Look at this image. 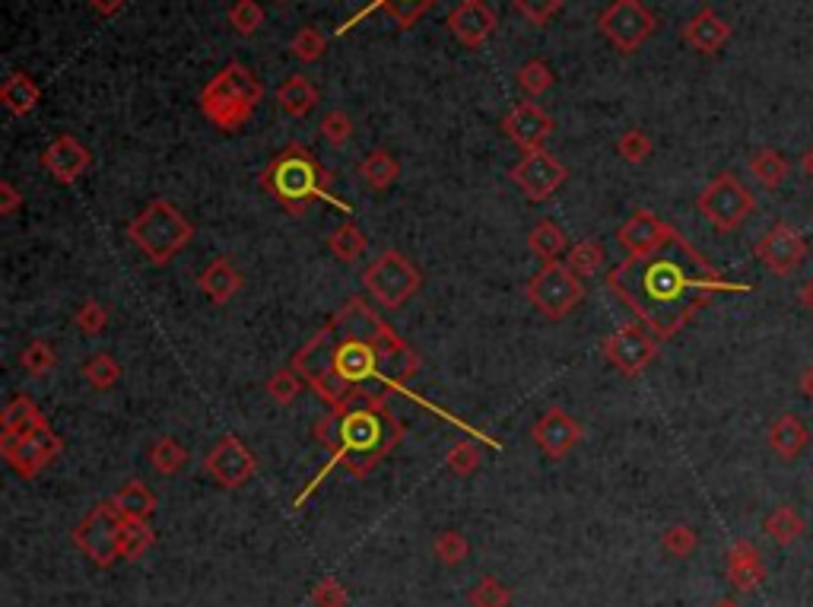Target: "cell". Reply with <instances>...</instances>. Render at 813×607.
Returning <instances> with one entry per match:
<instances>
[{
    "mask_svg": "<svg viewBox=\"0 0 813 607\" xmlns=\"http://www.w3.org/2000/svg\"><path fill=\"white\" fill-rule=\"evenodd\" d=\"M289 369L330 407L388 405V395L404 391L423 407L407 385L419 372V354L359 296L347 299L330 321L293 354Z\"/></svg>",
    "mask_w": 813,
    "mask_h": 607,
    "instance_id": "6da1fadb",
    "label": "cell"
},
{
    "mask_svg": "<svg viewBox=\"0 0 813 607\" xmlns=\"http://www.w3.org/2000/svg\"><path fill=\"white\" fill-rule=\"evenodd\" d=\"M607 290L658 340H671L718 292H753L750 283L727 280L703 251L674 229L648 255H629L607 273Z\"/></svg>",
    "mask_w": 813,
    "mask_h": 607,
    "instance_id": "7a4b0ae2",
    "label": "cell"
},
{
    "mask_svg": "<svg viewBox=\"0 0 813 607\" xmlns=\"http://www.w3.org/2000/svg\"><path fill=\"white\" fill-rule=\"evenodd\" d=\"M315 439L330 451V461L325 471L311 480L306 494L299 496V502L306 499L330 468H344L353 477H369V474L400 446L404 439V427L388 405H350L340 410H328V417H321L315 424Z\"/></svg>",
    "mask_w": 813,
    "mask_h": 607,
    "instance_id": "3957f363",
    "label": "cell"
},
{
    "mask_svg": "<svg viewBox=\"0 0 813 607\" xmlns=\"http://www.w3.org/2000/svg\"><path fill=\"white\" fill-rule=\"evenodd\" d=\"M330 181H334V176L315 159V153L308 147L286 143L284 150L267 162L258 185L284 207L289 217H303L311 201H328L337 210L353 213L350 203L330 198Z\"/></svg>",
    "mask_w": 813,
    "mask_h": 607,
    "instance_id": "277c9868",
    "label": "cell"
},
{
    "mask_svg": "<svg viewBox=\"0 0 813 607\" xmlns=\"http://www.w3.org/2000/svg\"><path fill=\"white\" fill-rule=\"evenodd\" d=\"M265 83L251 70L239 61H229L200 92V115L220 131H239L265 102Z\"/></svg>",
    "mask_w": 813,
    "mask_h": 607,
    "instance_id": "5b68a950",
    "label": "cell"
},
{
    "mask_svg": "<svg viewBox=\"0 0 813 607\" xmlns=\"http://www.w3.org/2000/svg\"><path fill=\"white\" fill-rule=\"evenodd\" d=\"M128 239L147 255V261L156 268H166L181 248L195 239V223L166 198H153L131 223Z\"/></svg>",
    "mask_w": 813,
    "mask_h": 607,
    "instance_id": "8992f818",
    "label": "cell"
},
{
    "mask_svg": "<svg viewBox=\"0 0 813 607\" xmlns=\"http://www.w3.org/2000/svg\"><path fill=\"white\" fill-rule=\"evenodd\" d=\"M363 287L369 290V296L381 309L395 312L417 296L419 287H423V273L397 248H388L363 270Z\"/></svg>",
    "mask_w": 813,
    "mask_h": 607,
    "instance_id": "52a82bcc",
    "label": "cell"
},
{
    "mask_svg": "<svg viewBox=\"0 0 813 607\" xmlns=\"http://www.w3.org/2000/svg\"><path fill=\"white\" fill-rule=\"evenodd\" d=\"M65 451V439L51 429L48 420L20 432H0V455L13 471L32 480Z\"/></svg>",
    "mask_w": 813,
    "mask_h": 607,
    "instance_id": "ba28073f",
    "label": "cell"
},
{
    "mask_svg": "<svg viewBox=\"0 0 813 607\" xmlns=\"http://www.w3.org/2000/svg\"><path fill=\"white\" fill-rule=\"evenodd\" d=\"M585 299V283L566 268V261H547L528 280V302L549 321L569 318Z\"/></svg>",
    "mask_w": 813,
    "mask_h": 607,
    "instance_id": "9c48e42d",
    "label": "cell"
},
{
    "mask_svg": "<svg viewBox=\"0 0 813 607\" xmlns=\"http://www.w3.org/2000/svg\"><path fill=\"white\" fill-rule=\"evenodd\" d=\"M696 210L718 232H734V229L747 223V217L756 210V198L734 172H722L700 191Z\"/></svg>",
    "mask_w": 813,
    "mask_h": 607,
    "instance_id": "30bf717a",
    "label": "cell"
},
{
    "mask_svg": "<svg viewBox=\"0 0 813 607\" xmlns=\"http://www.w3.org/2000/svg\"><path fill=\"white\" fill-rule=\"evenodd\" d=\"M121 528H125V516L115 509L111 499H102L73 528V544H77V550L87 554V560L109 569L121 560Z\"/></svg>",
    "mask_w": 813,
    "mask_h": 607,
    "instance_id": "8fae6325",
    "label": "cell"
},
{
    "mask_svg": "<svg viewBox=\"0 0 813 607\" xmlns=\"http://www.w3.org/2000/svg\"><path fill=\"white\" fill-rule=\"evenodd\" d=\"M597 29L619 54H636L655 36L658 20L642 0H611L597 17Z\"/></svg>",
    "mask_w": 813,
    "mask_h": 607,
    "instance_id": "7c38bea8",
    "label": "cell"
},
{
    "mask_svg": "<svg viewBox=\"0 0 813 607\" xmlns=\"http://www.w3.org/2000/svg\"><path fill=\"white\" fill-rule=\"evenodd\" d=\"M658 347L661 340L642 321L616 328L614 335L604 338V344H601L607 362L614 366L619 376H626V379H636L638 372H645L655 362V357H658Z\"/></svg>",
    "mask_w": 813,
    "mask_h": 607,
    "instance_id": "4fadbf2b",
    "label": "cell"
},
{
    "mask_svg": "<svg viewBox=\"0 0 813 607\" xmlns=\"http://www.w3.org/2000/svg\"><path fill=\"white\" fill-rule=\"evenodd\" d=\"M508 179L522 188L531 203H541L559 191V185L569 179V169L547 150H531L508 169Z\"/></svg>",
    "mask_w": 813,
    "mask_h": 607,
    "instance_id": "5bb4252c",
    "label": "cell"
},
{
    "mask_svg": "<svg viewBox=\"0 0 813 607\" xmlns=\"http://www.w3.org/2000/svg\"><path fill=\"white\" fill-rule=\"evenodd\" d=\"M753 258L770 270V273H775V277H792L794 270L804 265V258H807V239L801 236L797 226L779 220L753 246Z\"/></svg>",
    "mask_w": 813,
    "mask_h": 607,
    "instance_id": "9a60e30c",
    "label": "cell"
},
{
    "mask_svg": "<svg viewBox=\"0 0 813 607\" xmlns=\"http://www.w3.org/2000/svg\"><path fill=\"white\" fill-rule=\"evenodd\" d=\"M204 468H207V474H210L220 487L236 490V487H245V484L258 474V458L251 455V449L245 446L239 436L226 432V436H220V442L207 451Z\"/></svg>",
    "mask_w": 813,
    "mask_h": 607,
    "instance_id": "2e32d148",
    "label": "cell"
},
{
    "mask_svg": "<svg viewBox=\"0 0 813 607\" xmlns=\"http://www.w3.org/2000/svg\"><path fill=\"white\" fill-rule=\"evenodd\" d=\"M582 436H585L582 424L575 417H569L563 407H547L544 417L531 429V439L537 442V449L544 451L547 458H553V461L566 458L582 442Z\"/></svg>",
    "mask_w": 813,
    "mask_h": 607,
    "instance_id": "e0dca14e",
    "label": "cell"
},
{
    "mask_svg": "<svg viewBox=\"0 0 813 607\" xmlns=\"http://www.w3.org/2000/svg\"><path fill=\"white\" fill-rule=\"evenodd\" d=\"M445 23H448V32L462 46L484 48L493 39V32L499 26V17H496V10L486 0H462L458 7L448 10V20Z\"/></svg>",
    "mask_w": 813,
    "mask_h": 607,
    "instance_id": "ac0fdd59",
    "label": "cell"
},
{
    "mask_svg": "<svg viewBox=\"0 0 813 607\" xmlns=\"http://www.w3.org/2000/svg\"><path fill=\"white\" fill-rule=\"evenodd\" d=\"M553 128H556L553 118H549L537 102H518V106L503 118V131H506V137L515 143V147H522L525 153H531V150H544V143L553 137Z\"/></svg>",
    "mask_w": 813,
    "mask_h": 607,
    "instance_id": "d6986e66",
    "label": "cell"
},
{
    "mask_svg": "<svg viewBox=\"0 0 813 607\" xmlns=\"http://www.w3.org/2000/svg\"><path fill=\"white\" fill-rule=\"evenodd\" d=\"M92 166V153L87 143H80L73 135L54 137L42 153V169L58 185H73Z\"/></svg>",
    "mask_w": 813,
    "mask_h": 607,
    "instance_id": "ffe728a7",
    "label": "cell"
},
{
    "mask_svg": "<svg viewBox=\"0 0 813 607\" xmlns=\"http://www.w3.org/2000/svg\"><path fill=\"white\" fill-rule=\"evenodd\" d=\"M671 232H674V226L664 223L652 210H636L626 223L616 229V242L626 248L629 255H648L661 242H667Z\"/></svg>",
    "mask_w": 813,
    "mask_h": 607,
    "instance_id": "44dd1931",
    "label": "cell"
},
{
    "mask_svg": "<svg viewBox=\"0 0 813 607\" xmlns=\"http://www.w3.org/2000/svg\"><path fill=\"white\" fill-rule=\"evenodd\" d=\"M725 573L737 591H744V595L756 591L766 583V563H763L760 547L753 540H734L725 557Z\"/></svg>",
    "mask_w": 813,
    "mask_h": 607,
    "instance_id": "7402d4cb",
    "label": "cell"
},
{
    "mask_svg": "<svg viewBox=\"0 0 813 607\" xmlns=\"http://www.w3.org/2000/svg\"><path fill=\"white\" fill-rule=\"evenodd\" d=\"M681 39L700 54H718L731 42V26L712 7H703L696 17H690L683 23Z\"/></svg>",
    "mask_w": 813,
    "mask_h": 607,
    "instance_id": "603a6c76",
    "label": "cell"
},
{
    "mask_svg": "<svg viewBox=\"0 0 813 607\" xmlns=\"http://www.w3.org/2000/svg\"><path fill=\"white\" fill-rule=\"evenodd\" d=\"M811 446V432L807 424L794 414H782L770 427V449L782 458V461H794L801 458V451Z\"/></svg>",
    "mask_w": 813,
    "mask_h": 607,
    "instance_id": "cb8c5ba5",
    "label": "cell"
},
{
    "mask_svg": "<svg viewBox=\"0 0 813 607\" xmlns=\"http://www.w3.org/2000/svg\"><path fill=\"white\" fill-rule=\"evenodd\" d=\"M242 273L236 270L229 258H214L200 273V290L207 292L210 302H217V306H226L236 292L242 290Z\"/></svg>",
    "mask_w": 813,
    "mask_h": 607,
    "instance_id": "d4e9b609",
    "label": "cell"
},
{
    "mask_svg": "<svg viewBox=\"0 0 813 607\" xmlns=\"http://www.w3.org/2000/svg\"><path fill=\"white\" fill-rule=\"evenodd\" d=\"M0 102H3V109L13 115V118H26V115L42 102V87L29 73L13 70L3 80V87H0Z\"/></svg>",
    "mask_w": 813,
    "mask_h": 607,
    "instance_id": "484cf974",
    "label": "cell"
},
{
    "mask_svg": "<svg viewBox=\"0 0 813 607\" xmlns=\"http://www.w3.org/2000/svg\"><path fill=\"white\" fill-rule=\"evenodd\" d=\"M429 7H436V0H373V3H369V7H366L363 13H356V17H353V20H347V26H340L337 32L344 36V32H347L350 26L359 23L363 17H369L373 10H385V13H388V17H391V20L400 26V29H410V26L417 23L419 17H423V13H426Z\"/></svg>",
    "mask_w": 813,
    "mask_h": 607,
    "instance_id": "4316f807",
    "label": "cell"
},
{
    "mask_svg": "<svg viewBox=\"0 0 813 607\" xmlns=\"http://www.w3.org/2000/svg\"><path fill=\"white\" fill-rule=\"evenodd\" d=\"M277 106L284 109L289 118H306L315 106H318V90H315V83L308 80V77H289V80H284L280 87H277Z\"/></svg>",
    "mask_w": 813,
    "mask_h": 607,
    "instance_id": "83f0119b",
    "label": "cell"
},
{
    "mask_svg": "<svg viewBox=\"0 0 813 607\" xmlns=\"http://www.w3.org/2000/svg\"><path fill=\"white\" fill-rule=\"evenodd\" d=\"M115 509L128 521H150L156 513V494L143 480H128L118 494L111 496Z\"/></svg>",
    "mask_w": 813,
    "mask_h": 607,
    "instance_id": "f1b7e54d",
    "label": "cell"
},
{
    "mask_svg": "<svg viewBox=\"0 0 813 607\" xmlns=\"http://www.w3.org/2000/svg\"><path fill=\"white\" fill-rule=\"evenodd\" d=\"M528 248L531 255H537L544 265L547 261H559V255H566L569 251V239H566V232H563V226L556 223V220H537L534 229L528 232Z\"/></svg>",
    "mask_w": 813,
    "mask_h": 607,
    "instance_id": "f546056e",
    "label": "cell"
},
{
    "mask_svg": "<svg viewBox=\"0 0 813 607\" xmlns=\"http://www.w3.org/2000/svg\"><path fill=\"white\" fill-rule=\"evenodd\" d=\"M804 528H807L804 516H801L794 506H789V502H785V506H775L770 516L763 518V531H766L779 547L794 544V540L804 535Z\"/></svg>",
    "mask_w": 813,
    "mask_h": 607,
    "instance_id": "4dcf8cb0",
    "label": "cell"
},
{
    "mask_svg": "<svg viewBox=\"0 0 813 607\" xmlns=\"http://www.w3.org/2000/svg\"><path fill=\"white\" fill-rule=\"evenodd\" d=\"M747 166L750 172H753V179L760 181L763 188H779L782 181L792 176V162H789V157L779 153V150H772V147L756 150V153L747 159Z\"/></svg>",
    "mask_w": 813,
    "mask_h": 607,
    "instance_id": "1f68e13d",
    "label": "cell"
},
{
    "mask_svg": "<svg viewBox=\"0 0 813 607\" xmlns=\"http://www.w3.org/2000/svg\"><path fill=\"white\" fill-rule=\"evenodd\" d=\"M359 176L366 179V185L373 188V191H385V188H391L400 176V162H397L388 150H373L369 157L359 162Z\"/></svg>",
    "mask_w": 813,
    "mask_h": 607,
    "instance_id": "d6a6232c",
    "label": "cell"
},
{
    "mask_svg": "<svg viewBox=\"0 0 813 607\" xmlns=\"http://www.w3.org/2000/svg\"><path fill=\"white\" fill-rule=\"evenodd\" d=\"M328 248L337 261L353 265L356 258H363V255H366L369 239H366V232H363V229H359L356 223H344V226H337V229H334V232L328 236Z\"/></svg>",
    "mask_w": 813,
    "mask_h": 607,
    "instance_id": "836d02e7",
    "label": "cell"
},
{
    "mask_svg": "<svg viewBox=\"0 0 813 607\" xmlns=\"http://www.w3.org/2000/svg\"><path fill=\"white\" fill-rule=\"evenodd\" d=\"M604 261H607V251H604L601 242H594V239L575 242V246H569V251H566V268H569L578 280H592L594 273L604 268Z\"/></svg>",
    "mask_w": 813,
    "mask_h": 607,
    "instance_id": "e575fe53",
    "label": "cell"
},
{
    "mask_svg": "<svg viewBox=\"0 0 813 607\" xmlns=\"http://www.w3.org/2000/svg\"><path fill=\"white\" fill-rule=\"evenodd\" d=\"M42 420H48V417L39 410V405L29 395H17L10 405L3 407V414H0V429L3 432H20V429L36 427Z\"/></svg>",
    "mask_w": 813,
    "mask_h": 607,
    "instance_id": "d590c367",
    "label": "cell"
},
{
    "mask_svg": "<svg viewBox=\"0 0 813 607\" xmlns=\"http://www.w3.org/2000/svg\"><path fill=\"white\" fill-rule=\"evenodd\" d=\"M156 535L150 521H128L121 528V560H140L147 550H153Z\"/></svg>",
    "mask_w": 813,
    "mask_h": 607,
    "instance_id": "8d00e7d4",
    "label": "cell"
},
{
    "mask_svg": "<svg viewBox=\"0 0 813 607\" xmlns=\"http://www.w3.org/2000/svg\"><path fill=\"white\" fill-rule=\"evenodd\" d=\"M150 465H153L159 474L172 477V474L185 471V465H188V449H185L178 439H172V436H162L153 449H150Z\"/></svg>",
    "mask_w": 813,
    "mask_h": 607,
    "instance_id": "74e56055",
    "label": "cell"
},
{
    "mask_svg": "<svg viewBox=\"0 0 813 607\" xmlns=\"http://www.w3.org/2000/svg\"><path fill=\"white\" fill-rule=\"evenodd\" d=\"M289 51H293V58L296 61H303V64H315V61H321L325 58V51H328V39H325V32L321 29H315V26H303L293 39H289Z\"/></svg>",
    "mask_w": 813,
    "mask_h": 607,
    "instance_id": "f35d334b",
    "label": "cell"
},
{
    "mask_svg": "<svg viewBox=\"0 0 813 607\" xmlns=\"http://www.w3.org/2000/svg\"><path fill=\"white\" fill-rule=\"evenodd\" d=\"M467 605L470 607H508L512 605V588L496 576H484L480 583L467 591Z\"/></svg>",
    "mask_w": 813,
    "mask_h": 607,
    "instance_id": "ab89813d",
    "label": "cell"
},
{
    "mask_svg": "<svg viewBox=\"0 0 813 607\" xmlns=\"http://www.w3.org/2000/svg\"><path fill=\"white\" fill-rule=\"evenodd\" d=\"M515 80H518V87H522L525 96L537 99V96H544V92L553 87V80H556V77H553V70H549L547 61L534 58V61H525V64L518 68Z\"/></svg>",
    "mask_w": 813,
    "mask_h": 607,
    "instance_id": "60d3db41",
    "label": "cell"
},
{
    "mask_svg": "<svg viewBox=\"0 0 813 607\" xmlns=\"http://www.w3.org/2000/svg\"><path fill=\"white\" fill-rule=\"evenodd\" d=\"M83 379H87L96 391H109L111 385L121 379V366L111 354H92L83 366Z\"/></svg>",
    "mask_w": 813,
    "mask_h": 607,
    "instance_id": "b9f144b4",
    "label": "cell"
},
{
    "mask_svg": "<svg viewBox=\"0 0 813 607\" xmlns=\"http://www.w3.org/2000/svg\"><path fill=\"white\" fill-rule=\"evenodd\" d=\"M652 150H655V143H652V137L645 135L642 128H629V131H623V135L616 137V153H619L623 162H629V166L645 162V159L652 157Z\"/></svg>",
    "mask_w": 813,
    "mask_h": 607,
    "instance_id": "7bdbcfd3",
    "label": "cell"
},
{
    "mask_svg": "<svg viewBox=\"0 0 813 607\" xmlns=\"http://www.w3.org/2000/svg\"><path fill=\"white\" fill-rule=\"evenodd\" d=\"M229 26L239 32V36H255L261 26H265V10H261V3H255V0H236L232 7H229Z\"/></svg>",
    "mask_w": 813,
    "mask_h": 607,
    "instance_id": "ee69618b",
    "label": "cell"
},
{
    "mask_svg": "<svg viewBox=\"0 0 813 607\" xmlns=\"http://www.w3.org/2000/svg\"><path fill=\"white\" fill-rule=\"evenodd\" d=\"M696 544H700V535H696L690 525H671V528H664V535H661V550H664L667 557H677V560H686V557L696 550Z\"/></svg>",
    "mask_w": 813,
    "mask_h": 607,
    "instance_id": "f6af8a7d",
    "label": "cell"
},
{
    "mask_svg": "<svg viewBox=\"0 0 813 607\" xmlns=\"http://www.w3.org/2000/svg\"><path fill=\"white\" fill-rule=\"evenodd\" d=\"M433 554H436V560L442 566H458V563L467 560L470 544H467L462 531H442L439 538L433 540Z\"/></svg>",
    "mask_w": 813,
    "mask_h": 607,
    "instance_id": "bcb514c9",
    "label": "cell"
},
{
    "mask_svg": "<svg viewBox=\"0 0 813 607\" xmlns=\"http://www.w3.org/2000/svg\"><path fill=\"white\" fill-rule=\"evenodd\" d=\"M20 366L29 372V376H48V372L58 366L54 347L44 344V340H32V344L20 354Z\"/></svg>",
    "mask_w": 813,
    "mask_h": 607,
    "instance_id": "7dc6e473",
    "label": "cell"
},
{
    "mask_svg": "<svg viewBox=\"0 0 813 607\" xmlns=\"http://www.w3.org/2000/svg\"><path fill=\"white\" fill-rule=\"evenodd\" d=\"M303 379H299V372L296 369H280V372H274L270 376V382H267V395L277 401L280 407L293 405L296 398H299V391H303Z\"/></svg>",
    "mask_w": 813,
    "mask_h": 607,
    "instance_id": "c3c4849f",
    "label": "cell"
},
{
    "mask_svg": "<svg viewBox=\"0 0 813 607\" xmlns=\"http://www.w3.org/2000/svg\"><path fill=\"white\" fill-rule=\"evenodd\" d=\"M528 23L534 26H547L569 0H508Z\"/></svg>",
    "mask_w": 813,
    "mask_h": 607,
    "instance_id": "681fc988",
    "label": "cell"
},
{
    "mask_svg": "<svg viewBox=\"0 0 813 607\" xmlns=\"http://www.w3.org/2000/svg\"><path fill=\"white\" fill-rule=\"evenodd\" d=\"M480 449L474 446V442H455L448 455H445V465H448V471L458 474V477H470V474L480 468Z\"/></svg>",
    "mask_w": 813,
    "mask_h": 607,
    "instance_id": "f907efd6",
    "label": "cell"
},
{
    "mask_svg": "<svg viewBox=\"0 0 813 607\" xmlns=\"http://www.w3.org/2000/svg\"><path fill=\"white\" fill-rule=\"evenodd\" d=\"M321 137L328 140L330 147H347L353 137V121L350 115L340 112V109H334L321 118Z\"/></svg>",
    "mask_w": 813,
    "mask_h": 607,
    "instance_id": "816d5d0a",
    "label": "cell"
},
{
    "mask_svg": "<svg viewBox=\"0 0 813 607\" xmlns=\"http://www.w3.org/2000/svg\"><path fill=\"white\" fill-rule=\"evenodd\" d=\"M77 325H80V331L89 335V338L102 335V331H106V325H109V312H106V306H102L99 299H87V302L77 309Z\"/></svg>",
    "mask_w": 813,
    "mask_h": 607,
    "instance_id": "f5cc1de1",
    "label": "cell"
},
{
    "mask_svg": "<svg viewBox=\"0 0 813 607\" xmlns=\"http://www.w3.org/2000/svg\"><path fill=\"white\" fill-rule=\"evenodd\" d=\"M311 605L315 607H347L350 605V595L347 588L337 583V579H325L311 588Z\"/></svg>",
    "mask_w": 813,
    "mask_h": 607,
    "instance_id": "db71d44e",
    "label": "cell"
},
{
    "mask_svg": "<svg viewBox=\"0 0 813 607\" xmlns=\"http://www.w3.org/2000/svg\"><path fill=\"white\" fill-rule=\"evenodd\" d=\"M22 203V195L17 191V185L13 181H0V213L3 217H10L17 207Z\"/></svg>",
    "mask_w": 813,
    "mask_h": 607,
    "instance_id": "11a10c76",
    "label": "cell"
},
{
    "mask_svg": "<svg viewBox=\"0 0 813 607\" xmlns=\"http://www.w3.org/2000/svg\"><path fill=\"white\" fill-rule=\"evenodd\" d=\"M87 3L92 7V10H96V13H99V17H115V13H118V10H121L128 0H87Z\"/></svg>",
    "mask_w": 813,
    "mask_h": 607,
    "instance_id": "9f6ffc18",
    "label": "cell"
},
{
    "mask_svg": "<svg viewBox=\"0 0 813 607\" xmlns=\"http://www.w3.org/2000/svg\"><path fill=\"white\" fill-rule=\"evenodd\" d=\"M797 391L804 395V398H811L813 401V362L801 372V379H797Z\"/></svg>",
    "mask_w": 813,
    "mask_h": 607,
    "instance_id": "6f0895ef",
    "label": "cell"
},
{
    "mask_svg": "<svg viewBox=\"0 0 813 607\" xmlns=\"http://www.w3.org/2000/svg\"><path fill=\"white\" fill-rule=\"evenodd\" d=\"M797 302H801V306H804V309H807V312L813 316V277L807 280V283H804V287H801V292H797Z\"/></svg>",
    "mask_w": 813,
    "mask_h": 607,
    "instance_id": "680465c9",
    "label": "cell"
},
{
    "mask_svg": "<svg viewBox=\"0 0 813 607\" xmlns=\"http://www.w3.org/2000/svg\"><path fill=\"white\" fill-rule=\"evenodd\" d=\"M801 169H804V172H807V179L813 181V143L807 147V153L801 157Z\"/></svg>",
    "mask_w": 813,
    "mask_h": 607,
    "instance_id": "91938a15",
    "label": "cell"
},
{
    "mask_svg": "<svg viewBox=\"0 0 813 607\" xmlns=\"http://www.w3.org/2000/svg\"><path fill=\"white\" fill-rule=\"evenodd\" d=\"M712 607H741L734 598H718V601H712Z\"/></svg>",
    "mask_w": 813,
    "mask_h": 607,
    "instance_id": "94428289",
    "label": "cell"
},
{
    "mask_svg": "<svg viewBox=\"0 0 813 607\" xmlns=\"http://www.w3.org/2000/svg\"><path fill=\"white\" fill-rule=\"evenodd\" d=\"M280 3H286V0H280Z\"/></svg>",
    "mask_w": 813,
    "mask_h": 607,
    "instance_id": "6125c7cd",
    "label": "cell"
}]
</instances>
